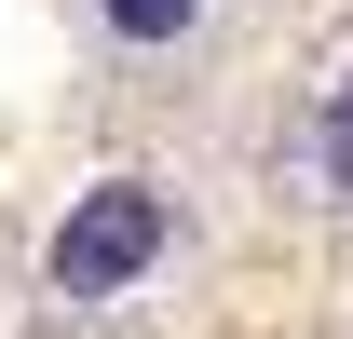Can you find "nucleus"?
<instances>
[{"label": "nucleus", "instance_id": "nucleus-3", "mask_svg": "<svg viewBox=\"0 0 353 339\" xmlns=\"http://www.w3.org/2000/svg\"><path fill=\"white\" fill-rule=\"evenodd\" d=\"M326 176L353 190V82H340V109H326Z\"/></svg>", "mask_w": 353, "mask_h": 339}, {"label": "nucleus", "instance_id": "nucleus-2", "mask_svg": "<svg viewBox=\"0 0 353 339\" xmlns=\"http://www.w3.org/2000/svg\"><path fill=\"white\" fill-rule=\"evenodd\" d=\"M95 14H109V28H123V41H176V28H190V14H204V0H95Z\"/></svg>", "mask_w": 353, "mask_h": 339}, {"label": "nucleus", "instance_id": "nucleus-1", "mask_svg": "<svg viewBox=\"0 0 353 339\" xmlns=\"http://www.w3.org/2000/svg\"><path fill=\"white\" fill-rule=\"evenodd\" d=\"M163 258V190H136V176H109V190H82L68 204V231H54V298H109V285H136Z\"/></svg>", "mask_w": 353, "mask_h": 339}]
</instances>
